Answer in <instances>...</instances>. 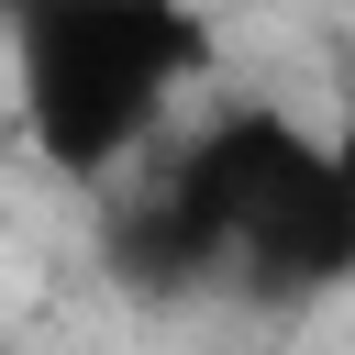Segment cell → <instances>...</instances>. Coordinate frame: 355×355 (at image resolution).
Here are the masks:
<instances>
[{
  "label": "cell",
  "mask_w": 355,
  "mask_h": 355,
  "mask_svg": "<svg viewBox=\"0 0 355 355\" xmlns=\"http://www.w3.org/2000/svg\"><path fill=\"white\" fill-rule=\"evenodd\" d=\"M11 22V111L44 178H122L178 89L222 67V33L200 0H0Z\"/></svg>",
  "instance_id": "1"
},
{
  "label": "cell",
  "mask_w": 355,
  "mask_h": 355,
  "mask_svg": "<svg viewBox=\"0 0 355 355\" xmlns=\"http://www.w3.org/2000/svg\"><path fill=\"white\" fill-rule=\"evenodd\" d=\"M300 144H311V122L277 111V100H233L200 133H178V155L111 211V277L144 288V300H178V288L233 277V244H244L255 200L277 189V166Z\"/></svg>",
  "instance_id": "2"
},
{
  "label": "cell",
  "mask_w": 355,
  "mask_h": 355,
  "mask_svg": "<svg viewBox=\"0 0 355 355\" xmlns=\"http://www.w3.org/2000/svg\"><path fill=\"white\" fill-rule=\"evenodd\" d=\"M344 266H355V178H344V144L311 133L277 166V189L255 200V222L233 244V288L288 311V300H322Z\"/></svg>",
  "instance_id": "3"
}]
</instances>
